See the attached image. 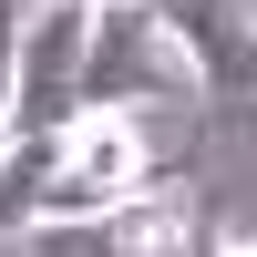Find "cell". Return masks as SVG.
Listing matches in <instances>:
<instances>
[{"instance_id":"obj_1","label":"cell","mask_w":257,"mask_h":257,"mask_svg":"<svg viewBox=\"0 0 257 257\" xmlns=\"http://www.w3.org/2000/svg\"><path fill=\"white\" fill-rule=\"evenodd\" d=\"M155 185H175V175L155 165L144 113H72L52 134V196H41V216H103V206H134Z\"/></svg>"},{"instance_id":"obj_2","label":"cell","mask_w":257,"mask_h":257,"mask_svg":"<svg viewBox=\"0 0 257 257\" xmlns=\"http://www.w3.org/2000/svg\"><path fill=\"white\" fill-rule=\"evenodd\" d=\"M175 52H165L155 11L144 0H93V31H82V72H72V113H134L144 93H165Z\"/></svg>"},{"instance_id":"obj_3","label":"cell","mask_w":257,"mask_h":257,"mask_svg":"<svg viewBox=\"0 0 257 257\" xmlns=\"http://www.w3.org/2000/svg\"><path fill=\"white\" fill-rule=\"evenodd\" d=\"M82 0H21V52H11V134H62L72 123V72H82Z\"/></svg>"},{"instance_id":"obj_4","label":"cell","mask_w":257,"mask_h":257,"mask_svg":"<svg viewBox=\"0 0 257 257\" xmlns=\"http://www.w3.org/2000/svg\"><path fill=\"white\" fill-rule=\"evenodd\" d=\"M165 31V52H175V72L196 82L206 103H226V113H247L257 103V31L237 0H144Z\"/></svg>"},{"instance_id":"obj_5","label":"cell","mask_w":257,"mask_h":257,"mask_svg":"<svg viewBox=\"0 0 257 257\" xmlns=\"http://www.w3.org/2000/svg\"><path fill=\"white\" fill-rule=\"evenodd\" d=\"M11 52H21V0H0V134H11Z\"/></svg>"},{"instance_id":"obj_6","label":"cell","mask_w":257,"mask_h":257,"mask_svg":"<svg viewBox=\"0 0 257 257\" xmlns=\"http://www.w3.org/2000/svg\"><path fill=\"white\" fill-rule=\"evenodd\" d=\"M206 257H257V237H206Z\"/></svg>"},{"instance_id":"obj_7","label":"cell","mask_w":257,"mask_h":257,"mask_svg":"<svg viewBox=\"0 0 257 257\" xmlns=\"http://www.w3.org/2000/svg\"><path fill=\"white\" fill-rule=\"evenodd\" d=\"M237 11H247V31H257V0H237Z\"/></svg>"}]
</instances>
